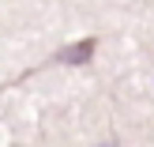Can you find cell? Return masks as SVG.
Segmentation results:
<instances>
[{
	"mask_svg": "<svg viewBox=\"0 0 154 147\" xmlns=\"http://www.w3.org/2000/svg\"><path fill=\"white\" fill-rule=\"evenodd\" d=\"M94 38H87V42H79V45H72V49H64L60 53V60L64 64H83V60H90V53H94Z\"/></svg>",
	"mask_w": 154,
	"mask_h": 147,
	"instance_id": "cell-1",
	"label": "cell"
}]
</instances>
